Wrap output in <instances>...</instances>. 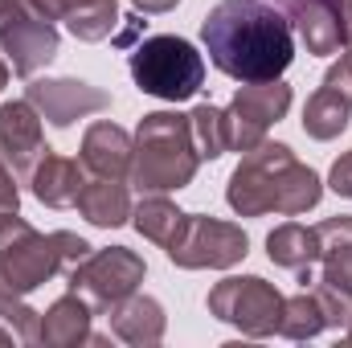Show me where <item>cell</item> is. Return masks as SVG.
<instances>
[{
	"label": "cell",
	"mask_w": 352,
	"mask_h": 348,
	"mask_svg": "<svg viewBox=\"0 0 352 348\" xmlns=\"http://www.w3.org/2000/svg\"><path fill=\"white\" fill-rule=\"evenodd\" d=\"M21 8L33 12L37 21H50V25L66 17V4H62V0H21Z\"/></svg>",
	"instance_id": "cell-32"
},
{
	"label": "cell",
	"mask_w": 352,
	"mask_h": 348,
	"mask_svg": "<svg viewBox=\"0 0 352 348\" xmlns=\"http://www.w3.org/2000/svg\"><path fill=\"white\" fill-rule=\"evenodd\" d=\"M205 303H209L213 320H221V324H230L254 340L274 336L278 320H283V291L258 274H230V279L213 283Z\"/></svg>",
	"instance_id": "cell-5"
},
{
	"label": "cell",
	"mask_w": 352,
	"mask_h": 348,
	"mask_svg": "<svg viewBox=\"0 0 352 348\" xmlns=\"http://www.w3.org/2000/svg\"><path fill=\"white\" fill-rule=\"evenodd\" d=\"M25 98L37 107V115L54 127H70L74 119H87L111 107V94L78 78H33L25 87Z\"/></svg>",
	"instance_id": "cell-11"
},
{
	"label": "cell",
	"mask_w": 352,
	"mask_h": 348,
	"mask_svg": "<svg viewBox=\"0 0 352 348\" xmlns=\"http://www.w3.org/2000/svg\"><path fill=\"white\" fill-rule=\"evenodd\" d=\"M328 188L340 193V197H352V152H344V156L332 164V173H328Z\"/></svg>",
	"instance_id": "cell-31"
},
{
	"label": "cell",
	"mask_w": 352,
	"mask_h": 348,
	"mask_svg": "<svg viewBox=\"0 0 352 348\" xmlns=\"http://www.w3.org/2000/svg\"><path fill=\"white\" fill-rule=\"evenodd\" d=\"M344 336H349V345H352V320H349V328H344Z\"/></svg>",
	"instance_id": "cell-37"
},
{
	"label": "cell",
	"mask_w": 352,
	"mask_h": 348,
	"mask_svg": "<svg viewBox=\"0 0 352 348\" xmlns=\"http://www.w3.org/2000/svg\"><path fill=\"white\" fill-rule=\"evenodd\" d=\"M188 127H192V144L201 160H221L230 152V131H226V111L213 102H201L188 111Z\"/></svg>",
	"instance_id": "cell-24"
},
{
	"label": "cell",
	"mask_w": 352,
	"mask_h": 348,
	"mask_svg": "<svg viewBox=\"0 0 352 348\" xmlns=\"http://www.w3.org/2000/svg\"><path fill=\"white\" fill-rule=\"evenodd\" d=\"M324 87L340 90V94L352 102V37H344L340 62H336V66H328V74H324Z\"/></svg>",
	"instance_id": "cell-29"
},
{
	"label": "cell",
	"mask_w": 352,
	"mask_h": 348,
	"mask_svg": "<svg viewBox=\"0 0 352 348\" xmlns=\"http://www.w3.org/2000/svg\"><path fill=\"white\" fill-rule=\"evenodd\" d=\"M131 184L140 193H180L192 184V176L201 168L197 144H192V127L188 115L180 111H152L140 119L135 135H131Z\"/></svg>",
	"instance_id": "cell-3"
},
{
	"label": "cell",
	"mask_w": 352,
	"mask_h": 348,
	"mask_svg": "<svg viewBox=\"0 0 352 348\" xmlns=\"http://www.w3.org/2000/svg\"><path fill=\"white\" fill-rule=\"evenodd\" d=\"M0 152H4V164L12 168V176H21V180H29L33 164L50 152L41 115L29 98H12L0 107Z\"/></svg>",
	"instance_id": "cell-12"
},
{
	"label": "cell",
	"mask_w": 352,
	"mask_h": 348,
	"mask_svg": "<svg viewBox=\"0 0 352 348\" xmlns=\"http://www.w3.org/2000/svg\"><path fill=\"white\" fill-rule=\"evenodd\" d=\"M54 274H62L54 234H37L33 226L0 246V291L4 295H29L45 287Z\"/></svg>",
	"instance_id": "cell-10"
},
{
	"label": "cell",
	"mask_w": 352,
	"mask_h": 348,
	"mask_svg": "<svg viewBox=\"0 0 352 348\" xmlns=\"http://www.w3.org/2000/svg\"><path fill=\"white\" fill-rule=\"evenodd\" d=\"M131 135L119 127V123H111V119H98V123H90L87 135H82V168H90L94 176H115V180H123V176L131 173Z\"/></svg>",
	"instance_id": "cell-15"
},
{
	"label": "cell",
	"mask_w": 352,
	"mask_h": 348,
	"mask_svg": "<svg viewBox=\"0 0 352 348\" xmlns=\"http://www.w3.org/2000/svg\"><path fill=\"white\" fill-rule=\"evenodd\" d=\"M246 254H250L246 230L209 213H184V226L168 246V262H176L180 270H230Z\"/></svg>",
	"instance_id": "cell-6"
},
{
	"label": "cell",
	"mask_w": 352,
	"mask_h": 348,
	"mask_svg": "<svg viewBox=\"0 0 352 348\" xmlns=\"http://www.w3.org/2000/svg\"><path fill=\"white\" fill-rule=\"evenodd\" d=\"M340 17H344V37H352V0H336Z\"/></svg>",
	"instance_id": "cell-34"
},
{
	"label": "cell",
	"mask_w": 352,
	"mask_h": 348,
	"mask_svg": "<svg viewBox=\"0 0 352 348\" xmlns=\"http://www.w3.org/2000/svg\"><path fill=\"white\" fill-rule=\"evenodd\" d=\"M131 4H135L140 12H173L180 0H131Z\"/></svg>",
	"instance_id": "cell-33"
},
{
	"label": "cell",
	"mask_w": 352,
	"mask_h": 348,
	"mask_svg": "<svg viewBox=\"0 0 352 348\" xmlns=\"http://www.w3.org/2000/svg\"><path fill=\"white\" fill-rule=\"evenodd\" d=\"M111 320V332L123 340V345H135V348H152L164 340V328H168V316L160 307V299L152 295H127L123 303H115L107 312Z\"/></svg>",
	"instance_id": "cell-14"
},
{
	"label": "cell",
	"mask_w": 352,
	"mask_h": 348,
	"mask_svg": "<svg viewBox=\"0 0 352 348\" xmlns=\"http://www.w3.org/2000/svg\"><path fill=\"white\" fill-rule=\"evenodd\" d=\"M320 197H324V180L287 144H270V140L242 152V164L226 184V201L238 217H266V213L299 217L316 209Z\"/></svg>",
	"instance_id": "cell-2"
},
{
	"label": "cell",
	"mask_w": 352,
	"mask_h": 348,
	"mask_svg": "<svg viewBox=\"0 0 352 348\" xmlns=\"http://www.w3.org/2000/svg\"><path fill=\"white\" fill-rule=\"evenodd\" d=\"M291 111V87L283 78H266V83H242L230 111H226V131H230V152H250L258 148L270 131V123H278Z\"/></svg>",
	"instance_id": "cell-8"
},
{
	"label": "cell",
	"mask_w": 352,
	"mask_h": 348,
	"mask_svg": "<svg viewBox=\"0 0 352 348\" xmlns=\"http://www.w3.org/2000/svg\"><path fill=\"white\" fill-rule=\"evenodd\" d=\"M74 205H78V213L87 217L90 226H98V230H119V226L131 221V193L115 176H94V180H87Z\"/></svg>",
	"instance_id": "cell-18"
},
{
	"label": "cell",
	"mask_w": 352,
	"mask_h": 348,
	"mask_svg": "<svg viewBox=\"0 0 352 348\" xmlns=\"http://www.w3.org/2000/svg\"><path fill=\"white\" fill-rule=\"evenodd\" d=\"M131 78L135 87L164 102H184L205 87V58L192 41L160 33L131 50Z\"/></svg>",
	"instance_id": "cell-4"
},
{
	"label": "cell",
	"mask_w": 352,
	"mask_h": 348,
	"mask_svg": "<svg viewBox=\"0 0 352 348\" xmlns=\"http://www.w3.org/2000/svg\"><path fill=\"white\" fill-rule=\"evenodd\" d=\"M0 324L16 336V345H37L41 340V312L25 303V295H4L0 291Z\"/></svg>",
	"instance_id": "cell-26"
},
{
	"label": "cell",
	"mask_w": 352,
	"mask_h": 348,
	"mask_svg": "<svg viewBox=\"0 0 352 348\" xmlns=\"http://www.w3.org/2000/svg\"><path fill=\"white\" fill-rule=\"evenodd\" d=\"M144 274H148V266L135 250L107 246V250H90L66 279H70V291H78L94 307V316H107L115 303H123L127 295L140 291Z\"/></svg>",
	"instance_id": "cell-7"
},
{
	"label": "cell",
	"mask_w": 352,
	"mask_h": 348,
	"mask_svg": "<svg viewBox=\"0 0 352 348\" xmlns=\"http://www.w3.org/2000/svg\"><path fill=\"white\" fill-rule=\"evenodd\" d=\"M209 62L234 83L283 78L295 62L291 21L266 0H217L201 21Z\"/></svg>",
	"instance_id": "cell-1"
},
{
	"label": "cell",
	"mask_w": 352,
	"mask_h": 348,
	"mask_svg": "<svg viewBox=\"0 0 352 348\" xmlns=\"http://www.w3.org/2000/svg\"><path fill=\"white\" fill-rule=\"evenodd\" d=\"M12 340H16V336H12V332H8V328L0 324V348H8V345H12Z\"/></svg>",
	"instance_id": "cell-35"
},
{
	"label": "cell",
	"mask_w": 352,
	"mask_h": 348,
	"mask_svg": "<svg viewBox=\"0 0 352 348\" xmlns=\"http://www.w3.org/2000/svg\"><path fill=\"white\" fill-rule=\"evenodd\" d=\"M311 295H316L328 328H349V320H352V291L349 287H336L328 279H311Z\"/></svg>",
	"instance_id": "cell-27"
},
{
	"label": "cell",
	"mask_w": 352,
	"mask_h": 348,
	"mask_svg": "<svg viewBox=\"0 0 352 348\" xmlns=\"http://www.w3.org/2000/svg\"><path fill=\"white\" fill-rule=\"evenodd\" d=\"M316 234H320V262H324L320 279L352 291V217L349 213L324 217Z\"/></svg>",
	"instance_id": "cell-19"
},
{
	"label": "cell",
	"mask_w": 352,
	"mask_h": 348,
	"mask_svg": "<svg viewBox=\"0 0 352 348\" xmlns=\"http://www.w3.org/2000/svg\"><path fill=\"white\" fill-rule=\"evenodd\" d=\"M266 254L283 270H311V262H320V234L316 226L283 221L266 234Z\"/></svg>",
	"instance_id": "cell-20"
},
{
	"label": "cell",
	"mask_w": 352,
	"mask_h": 348,
	"mask_svg": "<svg viewBox=\"0 0 352 348\" xmlns=\"http://www.w3.org/2000/svg\"><path fill=\"white\" fill-rule=\"evenodd\" d=\"M66 4V29L78 41H102L119 25V4L115 0H62Z\"/></svg>",
	"instance_id": "cell-23"
},
{
	"label": "cell",
	"mask_w": 352,
	"mask_h": 348,
	"mask_svg": "<svg viewBox=\"0 0 352 348\" xmlns=\"http://www.w3.org/2000/svg\"><path fill=\"white\" fill-rule=\"evenodd\" d=\"M349 119H352V102L332 87H320L307 98V107H303V131L311 140H320V144L344 135L349 131Z\"/></svg>",
	"instance_id": "cell-21"
},
{
	"label": "cell",
	"mask_w": 352,
	"mask_h": 348,
	"mask_svg": "<svg viewBox=\"0 0 352 348\" xmlns=\"http://www.w3.org/2000/svg\"><path fill=\"white\" fill-rule=\"evenodd\" d=\"M291 29L299 33V41L307 45V54L316 58H332L344 50V17L336 8V0H291Z\"/></svg>",
	"instance_id": "cell-13"
},
{
	"label": "cell",
	"mask_w": 352,
	"mask_h": 348,
	"mask_svg": "<svg viewBox=\"0 0 352 348\" xmlns=\"http://www.w3.org/2000/svg\"><path fill=\"white\" fill-rule=\"evenodd\" d=\"M90 320H94V307L78 291L62 295L50 303V312H41V340L37 345L45 348H78V345H90Z\"/></svg>",
	"instance_id": "cell-17"
},
{
	"label": "cell",
	"mask_w": 352,
	"mask_h": 348,
	"mask_svg": "<svg viewBox=\"0 0 352 348\" xmlns=\"http://www.w3.org/2000/svg\"><path fill=\"white\" fill-rule=\"evenodd\" d=\"M283 4H291V0H283Z\"/></svg>",
	"instance_id": "cell-38"
},
{
	"label": "cell",
	"mask_w": 352,
	"mask_h": 348,
	"mask_svg": "<svg viewBox=\"0 0 352 348\" xmlns=\"http://www.w3.org/2000/svg\"><path fill=\"white\" fill-rule=\"evenodd\" d=\"M8 87V62H4V58H0V90Z\"/></svg>",
	"instance_id": "cell-36"
},
{
	"label": "cell",
	"mask_w": 352,
	"mask_h": 348,
	"mask_svg": "<svg viewBox=\"0 0 352 348\" xmlns=\"http://www.w3.org/2000/svg\"><path fill=\"white\" fill-rule=\"evenodd\" d=\"M131 221H135V230H140L148 242H156V246L168 250L173 238L180 234V226H184V213L176 209L164 193H144V201L131 209Z\"/></svg>",
	"instance_id": "cell-22"
},
{
	"label": "cell",
	"mask_w": 352,
	"mask_h": 348,
	"mask_svg": "<svg viewBox=\"0 0 352 348\" xmlns=\"http://www.w3.org/2000/svg\"><path fill=\"white\" fill-rule=\"evenodd\" d=\"M0 54L8 58L12 74L33 78L58 58V29L25 12L21 0H0Z\"/></svg>",
	"instance_id": "cell-9"
},
{
	"label": "cell",
	"mask_w": 352,
	"mask_h": 348,
	"mask_svg": "<svg viewBox=\"0 0 352 348\" xmlns=\"http://www.w3.org/2000/svg\"><path fill=\"white\" fill-rule=\"evenodd\" d=\"M328 324H324V312H320V303H316V295L303 287L299 295H291V299H283V320H278V336H287V340H311V336H320Z\"/></svg>",
	"instance_id": "cell-25"
},
{
	"label": "cell",
	"mask_w": 352,
	"mask_h": 348,
	"mask_svg": "<svg viewBox=\"0 0 352 348\" xmlns=\"http://www.w3.org/2000/svg\"><path fill=\"white\" fill-rule=\"evenodd\" d=\"M54 242H58L62 274H70V270H74V266H78V262L87 259L90 250H94V246H90L87 238H78V234H70V230H58V234H54Z\"/></svg>",
	"instance_id": "cell-28"
},
{
	"label": "cell",
	"mask_w": 352,
	"mask_h": 348,
	"mask_svg": "<svg viewBox=\"0 0 352 348\" xmlns=\"http://www.w3.org/2000/svg\"><path fill=\"white\" fill-rule=\"evenodd\" d=\"M0 213H21V193H16L12 168L4 160H0Z\"/></svg>",
	"instance_id": "cell-30"
},
{
	"label": "cell",
	"mask_w": 352,
	"mask_h": 348,
	"mask_svg": "<svg viewBox=\"0 0 352 348\" xmlns=\"http://www.w3.org/2000/svg\"><path fill=\"white\" fill-rule=\"evenodd\" d=\"M29 188H33V197L41 201V205H50V209H66V205H74L78 201V193H82V160H70V156H58L54 148L33 164V173L25 180Z\"/></svg>",
	"instance_id": "cell-16"
}]
</instances>
